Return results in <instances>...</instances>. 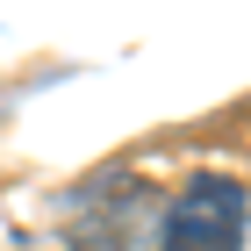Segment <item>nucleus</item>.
Returning <instances> with one entry per match:
<instances>
[{
  "mask_svg": "<svg viewBox=\"0 0 251 251\" xmlns=\"http://www.w3.org/2000/svg\"><path fill=\"white\" fill-rule=\"evenodd\" d=\"M158 223H165L158 187L115 165V173L86 179V187L72 194V208H65V244L72 251H144Z\"/></svg>",
  "mask_w": 251,
  "mask_h": 251,
  "instance_id": "1",
  "label": "nucleus"
},
{
  "mask_svg": "<svg viewBox=\"0 0 251 251\" xmlns=\"http://www.w3.org/2000/svg\"><path fill=\"white\" fill-rule=\"evenodd\" d=\"M244 223H251V201L237 179L223 173H201L187 179L165 223H158V251H244Z\"/></svg>",
  "mask_w": 251,
  "mask_h": 251,
  "instance_id": "2",
  "label": "nucleus"
}]
</instances>
